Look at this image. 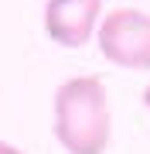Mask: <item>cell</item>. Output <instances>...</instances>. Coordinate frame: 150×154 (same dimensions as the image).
Listing matches in <instances>:
<instances>
[{
    "instance_id": "cell-1",
    "label": "cell",
    "mask_w": 150,
    "mask_h": 154,
    "mask_svg": "<svg viewBox=\"0 0 150 154\" xmlns=\"http://www.w3.org/2000/svg\"><path fill=\"white\" fill-rule=\"evenodd\" d=\"M55 137L68 154H106L113 140V116L99 75H75L58 86Z\"/></svg>"
},
{
    "instance_id": "cell-2",
    "label": "cell",
    "mask_w": 150,
    "mask_h": 154,
    "mask_svg": "<svg viewBox=\"0 0 150 154\" xmlns=\"http://www.w3.org/2000/svg\"><path fill=\"white\" fill-rule=\"evenodd\" d=\"M99 51L119 69H150V17L133 7H116L99 24Z\"/></svg>"
},
{
    "instance_id": "cell-3",
    "label": "cell",
    "mask_w": 150,
    "mask_h": 154,
    "mask_svg": "<svg viewBox=\"0 0 150 154\" xmlns=\"http://www.w3.org/2000/svg\"><path fill=\"white\" fill-rule=\"evenodd\" d=\"M102 0H48L45 4V34L65 48H82L99 28Z\"/></svg>"
},
{
    "instance_id": "cell-4",
    "label": "cell",
    "mask_w": 150,
    "mask_h": 154,
    "mask_svg": "<svg viewBox=\"0 0 150 154\" xmlns=\"http://www.w3.org/2000/svg\"><path fill=\"white\" fill-rule=\"evenodd\" d=\"M0 154H24V151H17L14 144H7V140H0Z\"/></svg>"
},
{
    "instance_id": "cell-5",
    "label": "cell",
    "mask_w": 150,
    "mask_h": 154,
    "mask_svg": "<svg viewBox=\"0 0 150 154\" xmlns=\"http://www.w3.org/2000/svg\"><path fill=\"white\" fill-rule=\"evenodd\" d=\"M143 103H147V110H150V86L143 89Z\"/></svg>"
}]
</instances>
